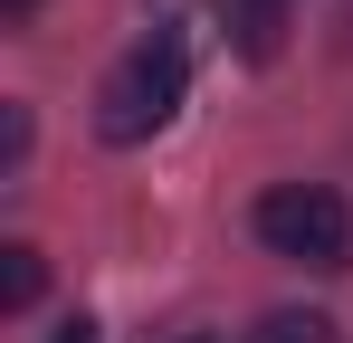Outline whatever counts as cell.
Segmentation results:
<instances>
[{
  "label": "cell",
  "mask_w": 353,
  "mask_h": 343,
  "mask_svg": "<svg viewBox=\"0 0 353 343\" xmlns=\"http://www.w3.org/2000/svg\"><path fill=\"white\" fill-rule=\"evenodd\" d=\"M19 153H29V105L0 114V163H19Z\"/></svg>",
  "instance_id": "obj_5"
},
{
  "label": "cell",
  "mask_w": 353,
  "mask_h": 343,
  "mask_svg": "<svg viewBox=\"0 0 353 343\" xmlns=\"http://www.w3.org/2000/svg\"><path fill=\"white\" fill-rule=\"evenodd\" d=\"M172 343H220V334H172Z\"/></svg>",
  "instance_id": "obj_8"
},
{
  "label": "cell",
  "mask_w": 353,
  "mask_h": 343,
  "mask_svg": "<svg viewBox=\"0 0 353 343\" xmlns=\"http://www.w3.org/2000/svg\"><path fill=\"white\" fill-rule=\"evenodd\" d=\"M39 295H48V258H39L29 238H10V248H0V305H10V315H29Z\"/></svg>",
  "instance_id": "obj_3"
},
{
  "label": "cell",
  "mask_w": 353,
  "mask_h": 343,
  "mask_svg": "<svg viewBox=\"0 0 353 343\" xmlns=\"http://www.w3.org/2000/svg\"><path fill=\"white\" fill-rule=\"evenodd\" d=\"M248 220L296 267H344L353 258V210H344V191H325V181H268Z\"/></svg>",
  "instance_id": "obj_1"
},
{
  "label": "cell",
  "mask_w": 353,
  "mask_h": 343,
  "mask_svg": "<svg viewBox=\"0 0 353 343\" xmlns=\"http://www.w3.org/2000/svg\"><path fill=\"white\" fill-rule=\"evenodd\" d=\"M172 114H181V48L172 39H143V48L96 86V134H105V143H153Z\"/></svg>",
  "instance_id": "obj_2"
},
{
  "label": "cell",
  "mask_w": 353,
  "mask_h": 343,
  "mask_svg": "<svg viewBox=\"0 0 353 343\" xmlns=\"http://www.w3.org/2000/svg\"><path fill=\"white\" fill-rule=\"evenodd\" d=\"M248 343H344V334H334V315H315V305H277V315H258Z\"/></svg>",
  "instance_id": "obj_4"
},
{
  "label": "cell",
  "mask_w": 353,
  "mask_h": 343,
  "mask_svg": "<svg viewBox=\"0 0 353 343\" xmlns=\"http://www.w3.org/2000/svg\"><path fill=\"white\" fill-rule=\"evenodd\" d=\"M48 343H105V334H96L86 315H67V324H58V334H48Z\"/></svg>",
  "instance_id": "obj_6"
},
{
  "label": "cell",
  "mask_w": 353,
  "mask_h": 343,
  "mask_svg": "<svg viewBox=\"0 0 353 343\" xmlns=\"http://www.w3.org/2000/svg\"><path fill=\"white\" fill-rule=\"evenodd\" d=\"M268 10H277V0H268Z\"/></svg>",
  "instance_id": "obj_9"
},
{
  "label": "cell",
  "mask_w": 353,
  "mask_h": 343,
  "mask_svg": "<svg viewBox=\"0 0 353 343\" xmlns=\"http://www.w3.org/2000/svg\"><path fill=\"white\" fill-rule=\"evenodd\" d=\"M29 10H39V0H0V19H29Z\"/></svg>",
  "instance_id": "obj_7"
}]
</instances>
